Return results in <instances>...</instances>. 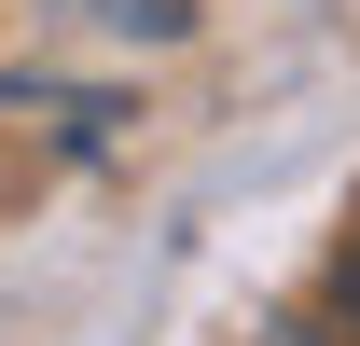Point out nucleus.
Returning <instances> with one entry per match:
<instances>
[{
	"label": "nucleus",
	"instance_id": "nucleus-1",
	"mask_svg": "<svg viewBox=\"0 0 360 346\" xmlns=\"http://www.w3.org/2000/svg\"><path fill=\"white\" fill-rule=\"evenodd\" d=\"M319 319H333V346H360V222H347V250H333V277H319Z\"/></svg>",
	"mask_w": 360,
	"mask_h": 346
}]
</instances>
